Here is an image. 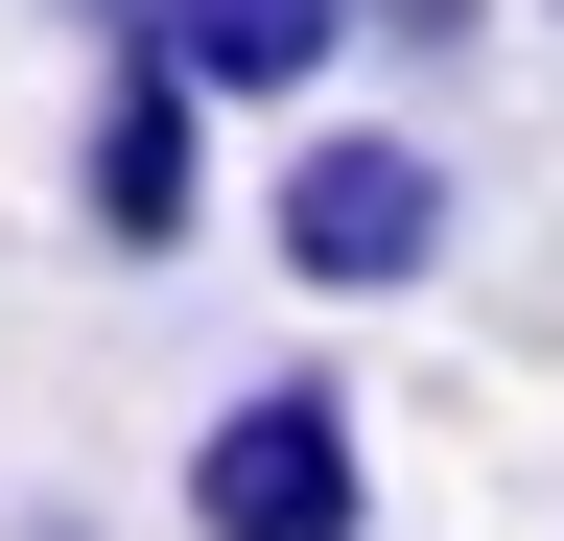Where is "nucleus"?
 <instances>
[{
    "mask_svg": "<svg viewBox=\"0 0 564 541\" xmlns=\"http://www.w3.org/2000/svg\"><path fill=\"white\" fill-rule=\"evenodd\" d=\"M352 24H377L400 72H470V47H494V0H352Z\"/></svg>",
    "mask_w": 564,
    "mask_h": 541,
    "instance_id": "5",
    "label": "nucleus"
},
{
    "mask_svg": "<svg viewBox=\"0 0 564 541\" xmlns=\"http://www.w3.org/2000/svg\"><path fill=\"white\" fill-rule=\"evenodd\" d=\"M447 142H400V118H282V165H259V236H282V283L306 306H400L423 259H447Z\"/></svg>",
    "mask_w": 564,
    "mask_h": 541,
    "instance_id": "1",
    "label": "nucleus"
},
{
    "mask_svg": "<svg viewBox=\"0 0 564 541\" xmlns=\"http://www.w3.org/2000/svg\"><path fill=\"white\" fill-rule=\"evenodd\" d=\"M541 24H564V0H541Z\"/></svg>",
    "mask_w": 564,
    "mask_h": 541,
    "instance_id": "7",
    "label": "nucleus"
},
{
    "mask_svg": "<svg viewBox=\"0 0 564 541\" xmlns=\"http://www.w3.org/2000/svg\"><path fill=\"white\" fill-rule=\"evenodd\" d=\"M70 213H95V259H188L212 236V95L165 72V47H95V118H70Z\"/></svg>",
    "mask_w": 564,
    "mask_h": 541,
    "instance_id": "3",
    "label": "nucleus"
},
{
    "mask_svg": "<svg viewBox=\"0 0 564 541\" xmlns=\"http://www.w3.org/2000/svg\"><path fill=\"white\" fill-rule=\"evenodd\" d=\"M188 541H377V424L352 377H236L188 424Z\"/></svg>",
    "mask_w": 564,
    "mask_h": 541,
    "instance_id": "2",
    "label": "nucleus"
},
{
    "mask_svg": "<svg viewBox=\"0 0 564 541\" xmlns=\"http://www.w3.org/2000/svg\"><path fill=\"white\" fill-rule=\"evenodd\" d=\"M141 47H165L212 118H306V95H329L377 24H352V0H141Z\"/></svg>",
    "mask_w": 564,
    "mask_h": 541,
    "instance_id": "4",
    "label": "nucleus"
},
{
    "mask_svg": "<svg viewBox=\"0 0 564 541\" xmlns=\"http://www.w3.org/2000/svg\"><path fill=\"white\" fill-rule=\"evenodd\" d=\"M47 24H95V47H118V24H141V0H47Z\"/></svg>",
    "mask_w": 564,
    "mask_h": 541,
    "instance_id": "6",
    "label": "nucleus"
}]
</instances>
